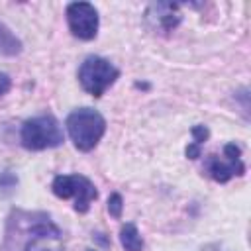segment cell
I'll return each mask as SVG.
<instances>
[{
    "instance_id": "6da1fadb",
    "label": "cell",
    "mask_w": 251,
    "mask_h": 251,
    "mask_svg": "<svg viewBox=\"0 0 251 251\" xmlns=\"http://www.w3.org/2000/svg\"><path fill=\"white\" fill-rule=\"evenodd\" d=\"M71 141L78 151H90L98 145L106 131L104 116L94 108H76L65 120Z\"/></svg>"
},
{
    "instance_id": "7a4b0ae2",
    "label": "cell",
    "mask_w": 251,
    "mask_h": 251,
    "mask_svg": "<svg viewBox=\"0 0 251 251\" xmlns=\"http://www.w3.org/2000/svg\"><path fill=\"white\" fill-rule=\"evenodd\" d=\"M20 139H22V145L29 151L59 147L63 143V129L59 120L53 114H41L24 122Z\"/></svg>"
},
{
    "instance_id": "3957f363",
    "label": "cell",
    "mask_w": 251,
    "mask_h": 251,
    "mask_svg": "<svg viewBox=\"0 0 251 251\" xmlns=\"http://www.w3.org/2000/svg\"><path fill=\"white\" fill-rule=\"evenodd\" d=\"M120 76V69L114 67L108 59L90 55L86 57L80 67H78V82L80 86L92 94V96H102Z\"/></svg>"
},
{
    "instance_id": "277c9868",
    "label": "cell",
    "mask_w": 251,
    "mask_h": 251,
    "mask_svg": "<svg viewBox=\"0 0 251 251\" xmlns=\"http://www.w3.org/2000/svg\"><path fill=\"white\" fill-rule=\"evenodd\" d=\"M53 194L57 198H73L75 210L78 214H86L90 208V202L98 198V190L92 184L90 178L82 175H59L53 178Z\"/></svg>"
},
{
    "instance_id": "5b68a950",
    "label": "cell",
    "mask_w": 251,
    "mask_h": 251,
    "mask_svg": "<svg viewBox=\"0 0 251 251\" xmlns=\"http://www.w3.org/2000/svg\"><path fill=\"white\" fill-rule=\"evenodd\" d=\"M224 157L220 159L218 155H208L204 169L206 173L216 180V182H227L233 176H241L245 173V165L241 161V147L235 143L224 145Z\"/></svg>"
},
{
    "instance_id": "8992f818",
    "label": "cell",
    "mask_w": 251,
    "mask_h": 251,
    "mask_svg": "<svg viewBox=\"0 0 251 251\" xmlns=\"http://www.w3.org/2000/svg\"><path fill=\"white\" fill-rule=\"evenodd\" d=\"M67 22L71 33L82 41H90L98 33V12L88 2H71L67 6Z\"/></svg>"
},
{
    "instance_id": "52a82bcc",
    "label": "cell",
    "mask_w": 251,
    "mask_h": 251,
    "mask_svg": "<svg viewBox=\"0 0 251 251\" xmlns=\"http://www.w3.org/2000/svg\"><path fill=\"white\" fill-rule=\"evenodd\" d=\"M180 20H182L180 6L173 2H153L145 10V24L153 31L169 33L180 24Z\"/></svg>"
},
{
    "instance_id": "ba28073f",
    "label": "cell",
    "mask_w": 251,
    "mask_h": 251,
    "mask_svg": "<svg viewBox=\"0 0 251 251\" xmlns=\"http://www.w3.org/2000/svg\"><path fill=\"white\" fill-rule=\"evenodd\" d=\"M31 237L25 243L24 251H65L63 241H61V231L55 224L47 220L37 222L31 229Z\"/></svg>"
},
{
    "instance_id": "9c48e42d",
    "label": "cell",
    "mask_w": 251,
    "mask_h": 251,
    "mask_svg": "<svg viewBox=\"0 0 251 251\" xmlns=\"http://www.w3.org/2000/svg\"><path fill=\"white\" fill-rule=\"evenodd\" d=\"M120 243L126 251H143V239L133 222H127L120 229Z\"/></svg>"
},
{
    "instance_id": "30bf717a",
    "label": "cell",
    "mask_w": 251,
    "mask_h": 251,
    "mask_svg": "<svg viewBox=\"0 0 251 251\" xmlns=\"http://www.w3.org/2000/svg\"><path fill=\"white\" fill-rule=\"evenodd\" d=\"M24 49L22 41L12 33V29L4 24H0V55H6V57H16L20 55Z\"/></svg>"
},
{
    "instance_id": "8fae6325",
    "label": "cell",
    "mask_w": 251,
    "mask_h": 251,
    "mask_svg": "<svg viewBox=\"0 0 251 251\" xmlns=\"http://www.w3.org/2000/svg\"><path fill=\"white\" fill-rule=\"evenodd\" d=\"M122 210H124V200H122V196H120L118 192L110 194V198H108V212H110V216L116 218V220H120V218H122Z\"/></svg>"
},
{
    "instance_id": "7c38bea8",
    "label": "cell",
    "mask_w": 251,
    "mask_h": 251,
    "mask_svg": "<svg viewBox=\"0 0 251 251\" xmlns=\"http://www.w3.org/2000/svg\"><path fill=\"white\" fill-rule=\"evenodd\" d=\"M190 133H192V143H194L196 147H202V143H206V139H208V135H210V131H208L206 126H194V127L190 129Z\"/></svg>"
},
{
    "instance_id": "4fadbf2b",
    "label": "cell",
    "mask_w": 251,
    "mask_h": 251,
    "mask_svg": "<svg viewBox=\"0 0 251 251\" xmlns=\"http://www.w3.org/2000/svg\"><path fill=\"white\" fill-rule=\"evenodd\" d=\"M16 182H18V176L14 173L6 171L0 175V188H12V186H16Z\"/></svg>"
},
{
    "instance_id": "5bb4252c",
    "label": "cell",
    "mask_w": 251,
    "mask_h": 251,
    "mask_svg": "<svg viewBox=\"0 0 251 251\" xmlns=\"http://www.w3.org/2000/svg\"><path fill=\"white\" fill-rule=\"evenodd\" d=\"M10 86H12V78L6 73H0V96L6 94L10 90Z\"/></svg>"
},
{
    "instance_id": "9a60e30c",
    "label": "cell",
    "mask_w": 251,
    "mask_h": 251,
    "mask_svg": "<svg viewBox=\"0 0 251 251\" xmlns=\"http://www.w3.org/2000/svg\"><path fill=\"white\" fill-rule=\"evenodd\" d=\"M184 153H186L188 159H198L200 157V147H196L194 143H188V147L184 149Z\"/></svg>"
},
{
    "instance_id": "2e32d148",
    "label": "cell",
    "mask_w": 251,
    "mask_h": 251,
    "mask_svg": "<svg viewBox=\"0 0 251 251\" xmlns=\"http://www.w3.org/2000/svg\"><path fill=\"white\" fill-rule=\"evenodd\" d=\"M86 251H94V249H86Z\"/></svg>"
}]
</instances>
